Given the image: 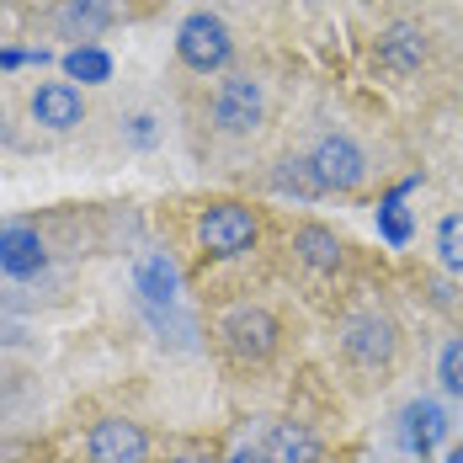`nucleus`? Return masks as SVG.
<instances>
[{"label": "nucleus", "mask_w": 463, "mask_h": 463, "mask_svg": "<svg viewBox=\"0 0 463 463\" xmlns=\"http://www.w3.org/2000/svg\"><path fill=\"white\" fill-rule=\"evenodd\" d=\"M219 341H224V352H230L240 368H261V363H272L282 346V325L272 309H261V304H240L230 309L224 320H219Z\"/></svg>", "instance_id": "nucleus-1"}, {"label": "nucleus", "mask_w": 463, "mask_h": 463, "mask_svg": "<svg viewBox=\"0 0 463 463\" xmlns=\"http://www.w3.org/2000/svg\"><path fill=\"white\" fill-rule=\"evenodd\" d=\"M261 240V219L245 208V203H208L203 219H197V245L208 256H245L250 245Z\"/></svg>", "instance_id": "nucleus-2"}, {"label": "nucleus", "mask_w": 463, "mask_h": 463, "mask_svg": "<svg viewBox=\"0 0 463 463\" xmlns=\"http://www.w3.org/2000/svg\"><path fill=\"white\" fill-rule=\"evenodd\" d=\"M176 53H182L186 70H197V75H219V70L234 59V38H230V27H224V16H213V11H192L182 27H176Z\"/></svg>", "instance_id": "nucleus-3"}, {"label": "nucleus", "mask_w": 463, "mask_h": 463, "mask_svg": "<svg viewBox=\"0 0 463 463\" xmlns=\"http://www.w3.org/2000/svg\"><path fill=\"white\" fill-rule=\"evenodd\" d=\"M341 352L346 363L363 373H383L394 357H400V330L389 315H352L341 325Z\"/></svg>", "instance_id": "nucleus-4"}, {"label": "nucleus", "mask_w": 463, "mask_h": 463, "mask_svg": "<svg viewBox=\"0 0 463 463\" xmlns=\"http://www.w3.org/2000/svg\"><path fill=\"white\" fill-rule=\"evenodd\" d=\"M309 176H315L320 192H357L368 182V155H363V144L346 139V134H325L309 149Z\"/></svg>", "instance_id": "nucleus-5"}, {"label": "nucleus", "mask_w": 463, "mask_h": 463, "mask_svg": "<svg viewBox=\"0 0 463 463\" xmlns=\"http://www.w3.org/2000/svg\"><path fill=\"white\" fill-rule=\"evenodd\" d=\"M261 118H267V91H261V80H250V75H224L219 91H213V123H219V134L250 139V134L261 128Z\"/></svg>", "instance_id": "nucleus-6"}, {"label": "nucleus", "mask_w": 463, "mask_h": 463, "mask_svg": "<svg viewBox=\"0 0 463 463\" xmlns=\"http://www.w3.org/2000/svg\"><path fill=\"white\" fill-rule=\"evenodd\" d=\"M86 458L91 463H149V431L128 416H101L86 431Z\"/></svg>", "instance_id": "nucleus-7"}, {"label": "nucleus", "mask_w": 463, "mask_h": 463, "mask_svg": "<svg viewBox=\"0 0 463 463\" xmlns=\"http://www.w3.org/2000/svg\"><path fill=\"white\" fill-rule=\"evenodd\" d=\"M27 118L48 128V134H70L86 123V96L75 91L70 80H43L38 91L27 96Z\"/></svg>", "instance_id": "nucleus-8"}, {"label": "nucleus", "mask_w": 463, "mask_h": 463, "mask_svg": "<svg viewBox=\"0 0 463 463\" xmlns=\"http://www.w3.org/2000/svg\"><path fill=\"white\" fill-rule=\"evenodd\" d=\"M400 442L416 453V458H431L442 442H448V411L437 400H411L400 411Z\"/></svg>", "instance_id": "nucleus-9"}, {"label": "nucleus", "mask_w": 463, "mask_h": 463, "mask_svg": "<svg viewBox=\"0 0 463 463\" xmlns=\"http://www.w3.org/2000/svg\"><path fill=\"white\" fill-rule=\"evenodd\" d=\"M48 267V250L38 230H27V224H11V230H0V272L5 278H38Z\"/></svg>", "instance_id": "nucleus-10"}, {"label": "nucleus", "mask_w": 463, "mask_h": 463, "mask_svg": "<svg viewBox=\"0 0 463 463\" xmlns=\"http://www.w3.org/2000/svg\"><path fill=\"white\" fill-rule=\"evenodd\" d=\"M53 27H59L64 38L91 43L96 33L112 27V0H53Z\"/></svg>", "instance_id": "nucleus-11"}, {"label": "nucleus", "mask_w": 463, "mask_h": 463, "mask_svg": "<svg viewBox=\"0 0 463 463\" xmlns=\"http://www.w3.org/2000/svg\"><path fill=\"white\" fill-rule=\"evenodd\" d=\"M267 458L272 463H320L325 442L304 426V420H278V426L267 431Z\"/></svg>", "instance_id": "nucleus-12"}, {"label": "nucleus", "mask_w": 463, "mask_h": 463, "mask_svg": "<svg viewBox=\"0 0 463 463\" xmlns=\"http://www.w3.org/2000/svg\"><path fill=\"white\" fill-rule=\"evenodd\" d=\"M293 256H298L309 272H335V267L346 261V245H341V234L325 230V224H298V230H293Z\"/></svg>", "instance_id": "nucleus-13"}, {"label": "nucleus", "mask_w": 463, "mask_h": 463, "mask_svg": "<svg viewBox=\"0 0 463 463\" xmlns=\"http://www.w3.org/2000/svg\"><path fill=\"white\" fill-rule=\"evenodd\" d=\"M426 53H431V43H426V27H416V22H394V27L378 38V59H383L389 70H420Z\"/></svg>", "instance_id": "nucleus-14"}, {"label": "nucleus", "mask_w": 463, "mask_h": 463, "mask_svg": "<svg viewBox=\"0 0 463 463\" xmlns=\"http://www.w3.org/2000/svg\"><path fill=\"white\" fill-rule=\"evenodd\" d=\"M134 282H139V293L149 298V304H171L176 288H182L176 267H171V256H144L139 272H134Z\"/></svg>", "instance_id": "nucleus-15"}, {"label": "nucleus", "mask_w": 463, "mask_h": 463, "mask_svg": "<svg viewBox=\"0 0 463 463\" xmlns=\"http://www.w3.org/2000/svg\"><path fill=\"white\" fill-rule=\"evenodd\" d=\"M64 70L75 75V80H112V59L101 53V48H91V43H80V48H70L64 53Z\"/></svg>", "instance_id": "nucleus-16"}, {"label": "nucleus", "mask_w": 463, "mask_h": 463, "mask_svg": "<svg viewBox=\"0 0 463 463\" xmlns=\"http://www.w3.org/2000/svg\"><path fill=\"white\" fill-rule=\"evenodd\" d=\"M437 261H442L448 272H463V208L437 224Z\"/></svg>", "instance_id": "nucleus-17"}, {"label": "nucleus", "mask_w": 463, "mask_h": 463, "mask_svg": "<svg viewBox=\"0 0 463 463\" xmlns=\"http://www.w3.org/2000/svg\"><path fill=\"white\" fill-rule=\"evenodd\" d=\"M411 186H416V182H405L394 197H389V203H383V208H378V230H383V240H389V245H405V240H411V213L400 208V197H405Z\"/></svg>", "instance_id": "nucleus-18"}, {"label": "nucleus", "mask_w": 463, "mask_h": 463, "mask_svg": "<svg viewBox=\"0 0 463 463\" xmlns=\"http://www.w3.org/2000/svg\"><path fill=\"white\" fill-rule=\"evenodd\" d=\"M437 378H442V389L463 400V335H453L448 346H442V357H437Z\"/></svg>", "instance_id": "nucleus-19"}, {"label": "nucleus", "mask_w": 463, "mask_h": 463, "mask_svg": "<svg viewBox=\"0 0 463 463\" xmlns=\"http://www.w3.org/2000/svg\"><path fill=\"white\" fill-rule=\"evenodd\" d=\"M278 186L282 192H298V197H315V192H320L315 176H309V160H282L278 165Z\"/></svg>", "instance_id": "nucleus-20"}, {"label": "nucleus", "mask_w": 463, "mask_h": 463, "mask_svg": "<svg viewBox=\"0 0 463 463\" xmlns=\"http://www.w3.org/2000/svg\"><path fill=\"white\" fill-rule=\"evenodd\" d=\"M165 463H219V458H213V448H208V442H192V437H186V442H171Z\"/></svg>", "instance_id": "nucleus-21"}, {"label": "nucleus", "mask_w": 463, "mask_h": 463, "mask_svg": "<svg viewBox=\"0 0 463 463\" xmlns=\"http://www.w3.org/2000/svg\"><path fill=\"white\" fill-rule=\"evenodd\" d=\"M224 463H272V458H267V448H240V453H230Z\"/></svg>", "instance_id": "nucleus-22"}, {"label": "nucleus", "mask_w": 463, "mask_h": 463, "mask_svg": "<svg viewBox=\"0 0 463 463\" xmlns=\"http://www.w3.org/2000/svg\"><path fill=\"white\" fill-rule=\"evenodd\" d=\"M149 123H155V118H134V144H149V139H155V128H149Z\"/></svg>", "instance_id": "nucleus-23"}, {"label": "nucleus", "mask_w": 463, "mask_h": 463, "mask_svg": "<svg viewBox=\"0 0 463 463\" xmlns=\"http://www.w3.org/2000/svg\"><path fill=\"white\" fill-rule=\"evenodd\" d=\"M448 463H463V448H453V453H448Z\"/></svg>", "instance_id": "nucleus-24"}, {"label": "nucleus", "mask_w": 463, "mask_h": 463, "mask_svg": "<svg viewBox=\"0 0 463 463\" xmlns=\"http://www.w3.org/2000/svg\"><path fill=\"white\" fill-rule=\"evenodd\" d=\"M363 5H368V0H363Z\"/></svg>", "instance_id": "nucleus-25"}]
</instances>
